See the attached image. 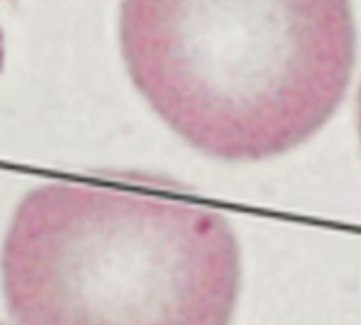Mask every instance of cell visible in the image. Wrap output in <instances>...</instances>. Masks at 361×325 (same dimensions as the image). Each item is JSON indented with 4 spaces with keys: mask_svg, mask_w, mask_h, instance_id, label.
<instances>
[{
    "mask_svg": "<svg viewBox=\"0 0 361 325\" xmlns=\"http://www.w3.org/2000/svg\"><path fill=\"white\" fill-rule=\"evenodd\" d=\"M17 325H231L243 256L228 218L144 176L32 188L4 237Z\"/></svg>",
    "mask_w": 361,
    "mask_h": 325,
    "instance_id": "cell-1",
    "label": "cell"
},
{
    "mask_svg": "<svg viewBox=\"0 0 361 325\" xmlns=\"http://www.w3.org/2000/svg\"><path fill=\"white\" fill-rule=\"evenodd\" d=\"M133 85L192 148L260 163L313 140L355 68L349 0H123Z\"/></svg>",
    "mask_w": 361,
    "mask_h": 325,
    "instance_id": "cell-2",
    "label": "cell"
},
{
    "mask_svg": "<svg viewBox=\"0 0 361 325\" xmlns=\"http://www.w3.org/2000/svg\"><path fill=\"white\" fill-rule=\"evenodd\" d=\"M357 133H360V144H361V87L357 93Z\"/></svg>",
    "mask_w": 361,
    "mask_h": 325,
    "instance_id": "cell-3",
    "label": "cell"
},
{
    "mask_svg": "<svg viewBox=\"0 0 361 325\" xmlns=\"http://www.w3.org/2000/svg\"><path fill=\"white\" fill-rule=\"evenodd\" d=\"M0 325H2V324H0Z\"/></svg>",
    "mask_w": 361,
    "mask_h": 325,
    "instance_id": "cell-4",
    "label": "cell"
}]
</instances>
